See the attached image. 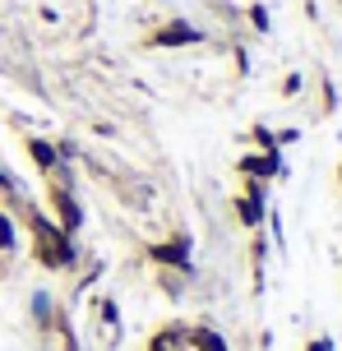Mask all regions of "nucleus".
<instances>
[{
	"label": "nucleus",
	"mask_w": 342,
	"mask_h": 351,
	"mask_svg": "<svg viewBox=\"0 0 342 351\" xmlns=\"http://www.w3.org/2000/svg\"><path fill=\"white\" fill-rule=\"evenodd\" d=\"M0 245H5V250L14 245V227H10V217H0Z\"/></svg>",
	"instance_id": "8"
},
{
	"label": "nucleus",
	"mask_w": 342,
	"mask_h": 351,
	"mask_svg": "<svg viewBox=\"0 0 342 351\" xmlns=\"http://www.w3.org/2000/svg\"><path fill=\"white\" fill-rule=\"evenodd\" d=\"M33 231H37V254L51 263V268H65V263H70V241H65V231H56L47 217H37Z\"/></svg>",
	"instance_id": "1"
},
{
	"label": "nucleus",
	"mask_w": 342,
	"mask_h": 351,
	"mask_svg": "<svg viewBox=\"0 0 342 351\" xmlns=\"http://www.w3.org/2000/svg\"><path fill=\"white\" fill-rule=\"evenodd\" d=\"M33 158H37V167H56V153H51V143H42V139L33 143Z\"/></svg>",
	"instance_id": "6"
},
{
	"label": "nucleus",
	"mask_w": 342,
	"mask_h": 351,
	"mask_svg": "<svg viewBox=\"0 0 342 351\" xmlns=\"http://www.w3.org/2000/svg\"><path fill=\"white\" fill-rule=\"evenodd\" d=\"M153 42H158V47H185V42H199V33L190 23H171V28H162Z\"/></svg>",
	"instance_id": "2"
},
{
	"label": "nucleus",
	"mask_w": 342,
	"mask_h": 351,
	"mask_svg": "<svg viewBox=\"0 0 342 351\" xmlns=\"http://www.w3.org/2000/svg\"><path fill=\"white\" fill-rule=\"evenodd\" d=\"M56 208H60V217H65V231L79 227V208H74V199H70V194H56Z\"/></svg>",
	"instance_id": "4"
},
{
	"label": "nucleus",
	"mask_w": 342,
	"mask_h": 351,
	"mask_svg": "<svg viewBox=\"0 0 342 351\" xmlns=\"http://www.w3.org/2000/svg\"><path fill=\"white\" fill-rule=\"evenodd\" d=\"M0 185H10V180H5V171H0Z\"/></svg>",
	"instance_id": "9"
},
{
	"label": "nucleus",
	"mask_w": 342,
	"mask_h": 351,
	"mask_svg": "<svg viewBox=\"0 0 342 351\" xmlns=\"http://www.w3.org/2000/svg\"><path fill=\"white\" fill-rule=\"evenodd\" d=\"M241 217H245L250 227H254V222H259V190H250V194H245V199H241Z\"/></svg>",
	"instance_id": "5"
},
{
	"label": "nucleus",
	"mask_w": 342,
	"mask_h": 351,
	"mask_svg": "<svg viewBox=\"0 0 342 351\" xmlns=\"http://www.w3.org/2000/svg\"><path fill=\"white\" fill-rule=\"evenodd\" d=\"M185 254H190V250H185V241H176V245H158V250H153V259H158V263H185Z\"/></svg>",
	"instance_id": "3"
},
{
	"label": "nucleus",
	"mask_w": 342,
	"mask_h": 351,
	"mask_svg": "<svg viewBox=\"0 0 342 351\" xmlns=\"http://www.w3.org/2000/svg\"><path fill=\"white\" fill-rule=\"evenodd\" d=\"M195 342H199V351H227V347H222V337H217V333H199Z\"/></svg>",
	"instance_id": "7"
}]
</instances>
